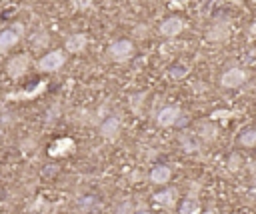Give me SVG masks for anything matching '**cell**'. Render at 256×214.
<instances>
[{
    "instance_id": "cell-1",
    "label": "cell",
    "mask_w": 256,
    "mask_h": 214,
    "mask_svg": "<svg viewBox=\"0 0 256 214\" xmlns=\"http://www.w3.org/2000/svg\"><path fill=\"white\" fill-rule=\"evenodd\" d=\"M64 66V52L62 50H52L46 52L40 60H38V68L44 72H56Z\"/></svg>"
},
{
    "instance_id": "cell-2",
    "label": "cell",
    "mask_w": 256,
    "mask_h": 214,
    "mask_svg": "<svg viewBox=\"0 0 256 214\" xmlns=\"http://www.w3.org/2000/svg\"><path fill=\"white\" fill-rule=\"evenodd\" d=\"M108 54H110L112 60H116V62H124V60L132 58V54H134V46H132L130 40H116V42L110 44Z\"/></svg>"
},
{
    "instance_id": "cell-3",
    "label": "cell",
    "mask_w": 256,
    "mask_h": 214,
    "mask_svg": "<svg viewBox=\"0 0 256 214\" xmlns=\"http://www.w3.org/2000/svg\"><path fill=\"white\" fill-rule=\"evenodd\" d=\"M246 78H248L246 70H242V68H230V70H226V72L222 74L220 84L224 88H238V86H242L246 82Z\"/></svg>"
},
{
    "instance_id": "cell-4",
    "label": "cell",
    "mask_w": 256,
    "mask_h": 214,
    "mask_svg": "<svg viewBox=\"0 0 256 214\" xmlns=\"http://www.w3.org/2000/svg\"><path fill=\"white\" fill-rule=\"evenodd\" d=\"M178 120H180V108L178 106H164V108H160V112L156 114L158 126H162V128L174 126Z\"/></svg>"
},
{
    "instance_id": "cell-5",
    "label": "cell",
    "mask_w": 256,
    "mask_h": 214,
    "mask_svg": "<svg viewBox=\"0 0 256 214\" xmlns=\"http://www.w3.org/2000/svg\"><path fill=\"white\" fill-rule=\"evenodd\" d=\"M28 64H30L28 54H18V56H14V58L10 60V62H8L6 72H8V76H10V78H20V76H24V74H26Z\"/></svg>"
},
{
    "instance_id": "cell-6",
    "label": "cell",
    "mask_w": 256,
    "mask_h": 214,
    "mask_svg": "<svg viewBox=\"0 0 256 214\" xmlns=\"http://www.w3.org/2000/svg\"><path fill=\"white\" fill-rule=\"evenodd\" d=\"M182 30H184V22H182V18H178V16H170V18H166L162 24H160V34L166 36V38L178 36Z\"/></svg>"
},
{
    "instance_id": "cell-7",
    "label": "cell",
    "mask_w": 256,
    "mask_h": 214,
    "mask_svg": "<svg viewBox=\"0 0 256 214\" xmlns=\"http://www.w3.org/2000/svg\"><path fill=\"white\" fill-rule=\"evenodd\" d=\"M118 132H120V120H118V116H108L100 124V134L104 138H108V140L116 138Z\"/></svg>"
},
{
    "instance_id": "cell-8",
    "label": "cell",
    "mask_w": 256,
    "mask_h": 214,
    "mask_svg": "<svg viewBox=\"0 0 256 214\" xmlns=\"http://www.w3.org/2000/svg\"><path fill=\"white\" fill-rule=\"evenodd\" d=\"M228 36H230V26L226 22H218L216 26H212L208 30V40H212V42H222Z\"/></svg>"
},
{
    "instance_id": "cell-9",
    "label": "cell",
    "mask_w": 256,
    "mask_h": 214,
    "mask_svg": "<svg viewBox=\"0 0 256 214\" xmlns=\"http://www.w3.org/2000/svg\"><path fill=\"white\" fill-rule=\"evenodd\" d=\"M18 40H20V34L16 32L14 28L2 30V32H0V52H4V50H8V48H12Z\"/></svg>"
},
{
    "instance_id": "cell-10",
    "label": "cell",
    "mask_w": 256,
    "mask_h": 214,
    "mask_svg": "<svg viewBox=\"0 0 256 214\" xmlns=\"http://www.w3.org/2000/svg\"><path fill=\"white\" fill-rule=\"evenodd\" d=\"M86 44H88V38L84 36V34H70L68 38H66V50L68 52H72V54H78V52H82L84 48H86Z\"/></svg>"
},
{
    "instance_id": "cell-11",
    "label": "cell",
    "mask_w": 256,
    "mask_h": 214,
    "mask_svg": "<svg viewBox=\"0 0 256 214\" xmlns=\"http://www.w3.org/2000/svg\"><path fill=\"white\" fill-rule=\"evenodd\" d=\"M172 176V170L168 166H154L150 170V182L152 184H166Z\"/></svg>"
},
{
    "instance_id": "cell-12",
    "label": "cell",
    "mask_w": 256,
    "mask_h": 214,
    "mask_svg": "<svg viewBox=\"0 0 256 214\" xmlns=\"http://www.w3.org/2000/svg\"><path fill=\"white\" fill-rule=\"evenodd\" d=\"M176 196H178L176 188H166V190H162V192L154 194V200H156V204H160V206H172V204L176 202Z\"/></svg>"
},
{
    "instance_id": "cell-13",
    "label": "cell",
    "mask_w": 256,
    "mask_h": 214,
    "mask_svg": "<svg viewBox=\"0 0 256 214\" xmlns=\"http://www.w3.org/2000/svg\"><path fill=\"white\" fill-rule=\"evenodd\" d=\"M178 214H200V204H198L194 198H186V200L180 204Z\"/></svg>"
},
{
    "instance_id": "cell-14",
    "label": "cell",
    "mask_w": 256,
    "mask_h": 214,
    "mask_svg": "<svg viewBox=\"0 0 256 214\" xmlns=\"http://www.w3.org/2000/svg\"><path fill=\"white\" fill-rule=\"evenodd\" d=\"M78 206L84 210V212H92L94 208H98V200H96L94 196H82L78 200Z\"/></svg>"
},
{
    "instance_id": "cell-15",
    "label": "cell",
    "mask_w": 256,
    "mask_h": 214,
    "mask_svg": "<svg viewBox=\"0 0 256 214\" xmlns=\"http://www.w3.org/2000/svg\"><path fill=\"white\" fill-rule=\"evenodd\" d=\"M240 144L246 146V148L256 146V128H252V130H244L242 136H240Z\"/></svg>"
},
{
    "instance_id": "cell-16",
    "label": "cell",
    "mask_w": 256,
    "mask_h": 214,
    "mask_svg": "<svg viewBox=\"0 0 256 214\" xmlns=\"http://www.w3.org/2000/svg\"><path fill=\"white\" fill-rule=\"evenodd\" d=\"M186 74H188V68L182 66V64L172 66V70H170V76H172V78H182V76H186Z\"/></svg>"
},
{
    "instance_id": "cell-17",
    "label": "cell",
    "mask_w": 256,
    "mask_h": 214,
    "mask_svg": "<svg viewBox=\"0 0 256 214\" xmlns=\"http://www.w3.org/2000/svg\"><path fill=\"white\" fill-rule=\"evenodd\" d=\"M130 212H132V204L130 202H122V204H118L114 214H130Z\"/></svg>"
},
{
    "instance_id": "cell-18",
    "label": "cell",
    "mask_w": 256,
    "mask_h": 214,
    "mask_svg": "<svg viewBox=\"0 0 256 214\" xmlns=\"http://www.w3.org/2000/svg\"><path fill=\"white\" fill-rule=\"evenodd\" d=\"M76 6H78L80 10H88V8L92 6V0H76Z\"/></svg>"
},
{
    "instance_id": "cell-19",
    "label": "cell",
    "mask_w": 256,
    "mask_h": 214,
    "mask_svg": "<svg viewBox=\"0 0 256 214\" xmlns=\"http://www.w3.org/2000/svg\"><path fill=\"white\" fill-rule=\"evenodd\" d=\"M248 32H250L252 36H256V22H252V24H250V28H248Z\"/></svg>"
},
{
    "instance_id": "cell-20",
    "label": "cell",
    "mask_w": 256,
    "mask_h": 214,
    "mask_svg": "<svg viewBox=\"0 0 256 214\" xmlns=\"http://www.w3.org/2000/svg\"><path fill=\"white\" fill-rule=\"evenodd\" d=\"M134 214H152L150 210H138V212H134Z\"/></svg>"
}]
</instances>
